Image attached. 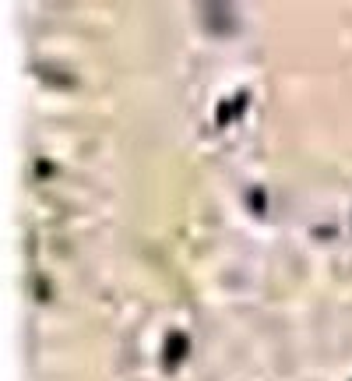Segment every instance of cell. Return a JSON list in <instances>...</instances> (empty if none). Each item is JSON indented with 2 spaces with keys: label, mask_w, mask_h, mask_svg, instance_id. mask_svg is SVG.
<instances>
[{
  "label": "cell",
  "mask_w": 352,
  "mask_h": 381,
  "mask_svg": "<svg viewBox=\"0 0 352 381\" xmlns=\"http://www.w3.org/2000/svg\"><path fill=\"white\" fill-rule=\"evenodd\" d=\"M197 14H201V25L208 28L212 36H232L240 28L236 11H232L229 4H201Z\"/></svg>",
  "instance_id": "obj_1"
},
{
  "label": "cell",
  "mask_w": 352,
  "mask_h": 381,
  "mask_svg": "<svg viewBox=\"0 0 352 381\" xmlns=\"http://www.w3.org/2000/svg\"><path fill=\"white\" fill-rule=\"evenodd\" d=\"M190 353V339L184 336V332H169V339H166V357H162V364L173 371V367H180L184 364V357Z\"/></svg>",
  "instance_id": "obj_2"
},
{
  "label": "cell",
  "mask_w": 352,
  "mask_h": 381,
  "mask_svg": "<svg viewBox=\"0 0 352 381\" xmlns=\"http://www.w3.org/2000/svg\"><path fill=\"white\" fill-rule=\"evenodd\" d=\"M243 110H247V92H240V96L226 99V103L219 106V113H215V121H219V124H229L232 116H240Z\"/></svg>",
  "instance_id": "obj_3"
},
{
  "label": "cell",
  "mask_w": 352,
  "mask_h": 381,
  "mask_svg": "<svg viewBox=\"0 0 352 381\" xmlns=\"http://www.w3.org/2000/svg\"><path fill=\"white\" fill-rule=\"evenodd\" d=\"M247 205H250V209H254L257 216H264V191H261V187H254V191L247 194Z\"/></svg>",
  "instance_id": "obj_4"
}]
</instances>
